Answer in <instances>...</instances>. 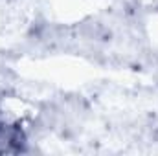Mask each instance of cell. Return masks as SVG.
<instances>
[{
  "label": "cell",
  "instance_id": "6da1fadb",
  "mask_svg": "<svg viewBox=\"0 0 158 156\" xmlns=\"http://www.w3.org/2000/svg\"><path fill=\"white\" fill-rule=\"evenodd\" d=\"M24 134L20 127L0 123V153H17L22 149Z\"/></svg>",
  "mask_w": 158,
  "mask_h": 156
}]
</instances>
